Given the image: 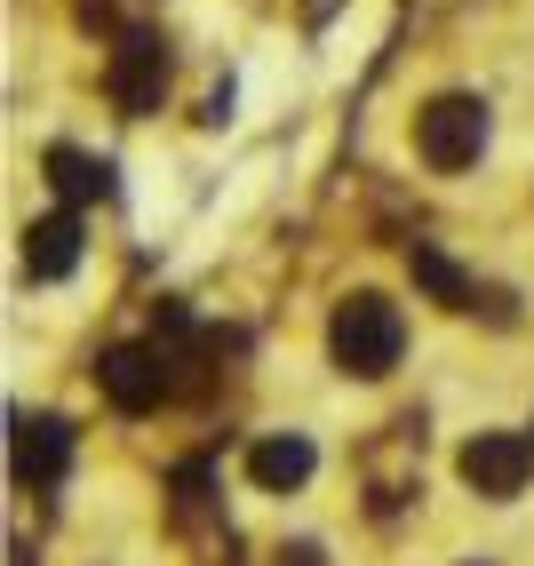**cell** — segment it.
<instances>
[{
	"mask_svg": "<svg viewBox=\"0 0 534 566\" xmlns=\"http://www.w3.org/2000/svg\"><path fill=\"white\" fill-rule=\"evenodd\" d=\"M327 344H335V359L352 367V375H367V384H375V375L399 367V352H407V319H399L391 295H352V304H335Z\"/></svg>",
	"mask_w": 534,
	"mask_h": 566,
	"instance_id": "1",
	"label": "cell"
},
{
	"mask_svg": "<svg viewBox=\"0 0 534 566\" xmlns=\"http://www.w3.org/2000/svg\"><path fill=\"white\" fill-rule=\"evenodd\" d=\"M49 184L64 200H104L112 192V168L88 160V153H72V144H56V153H49Z\"/></svg>",
	"mask_w": 534,
	"mask_h": 566,
	"instance_id": "9",
	"label": "cell"
},
{
	"mask_svg": "<svg viewBox=\"0 0 534 566\" xmlns=\"http://www.w3.org/2000/svg\"><path fill=\"white\" fill-rule=\"evenodd\" d=\"M407 272L423 280V287L439 295V304H454V312H463V304H479V287H471L463 272H454V263H447V255H439L431 240H415V248H407Z\"/></svg>",
	"mask_w": 534,
	"mask_h": 566,
	"instance_id": "10",
	"label": "cell"
},
{
	"mask_svg": "<svg viewBox=\"0 0 534 566\" xmlns=\"http://www.w3.org/2000/svg\"><path fill=\"white\" fill-rule=\"evenodd\" d=\"M72 471V431L56 415H17V479L24 486H56Z\"/></svg>",
	"mask_w": 534,
	"mask_h": 566,
	"instance_id": "5",
	"label": "cell"
},
{
	"mask_svg": "<svg viewBox=\"0 0 534 566\" xmlns=\"http://www.w3.org/2000/svg\"><path fill=\"white\" fill-rule=\"evenodd\" d=\"M312 439L303 431H272V439H255V455H248V471H255V486H272V495H287V486H303L312 479Z\"/></svg>",
	"mask_w": 534,
	"mask_h": 566,
	"instance_id": "8",
	"label": "cell"
},
{
	"mask_svg": "<svg viewBox=\"0 0 534 566\" xmlns=\"http://www.w3.org/2000/svg\"><path fill=\"white\" fill-rule=\"evenodd\" d=\"M96 375H104V391L121 399L128 415H136V407H160V391H168V367L151 359V352H104Z\"/></svg>",
	"mask_w": 534,
	"mask_h": 566,
	"instance_id": "7",
	"label": "cell"
},
{
	"mask_svg": "<svg viewBox=\"0 0 534 566\" xmlns=\"http://www.w3.org/2000/svg\"><path fill=\"white\" fill-rule=\"evenodd\" d=\"M526 471H534V439H519V431H479L463 447V479L479 495H519Z\"/></svg>",
	"mask_w": 534,
	"mask_h": 566,
	"instance_id": "4",
	"label": "cell"
},
{
	"mask_svg": "<svg viewBox=\"0 0 534 566\" xmlns=\"http://www.w3.org/2000/svg\"><path fill=\"white\" fill-rule=\"evenodd\" d=\"M280 566H320V543H295V551H280Z\"/></svg>",
	"mask_w": 534,
	"mask_h": 566,
	"instance_id": "11",
	"label": "cell"
},
{
	"mask_svg": "<svg viewBox=\"0 0 534 566\" xmlns=\"http://www.w3.org/2000/svg\"><path fill=\"white\" fill-rule=\"evenodd\" d=\"M72 263H81V216L56 208V216H41V223L24 232V272H32V280H64Z\"/></svg>",
	"mask_w": 534,
	"mask_h": 566,
	"instance_id": "6",
	"label": "cell"
},
{
	"mask_svg": "<svg viewBox=\"0 0 534 566\" xmlns=\"http://www.w3.org/2000/svg\"><path fill=\"white\" fill-rule=\"evenodd\" d=\"M104 96L121 104L128 120L160 112V96H168V49L151 41V32H128V41H121V56H112V72H104Z\"/></svg>",
	"mask_w": 534,
	"mask_h": 566,
	"instance_id": "3",
	"label": "cell"
},
{
	"mask_svg": "<svg viewBox=\"0 0 534 566\" xmlns=\"http://www.w3.org/2000/svg\"><path fill=\"white\" fill-rule=\"evenodd\" d=\"M415 153H423L439 176H463L486 153V104L479 96H431L415 112Z\"/></svg>",
	"mask_w": 534,
	"mask_h": 566,
	"instance_id": "2",
	"label": "cell"
}]
</instances>
